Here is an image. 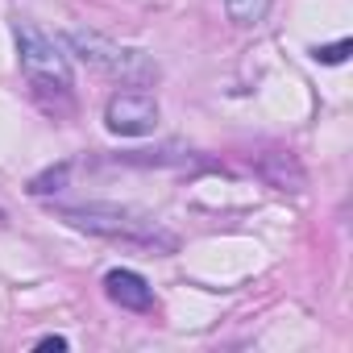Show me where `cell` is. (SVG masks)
Here are the masks:
<instances>
[{
  "mask_svg": "<svg viewBox=\"0 0 353 353\" xmlns=\"http://www.w3.org/2000/svg\"><path fill=\"white\" fill-rule=\"evenodd\" d=\"M63 221L83 229V233H96V237H108V241H125V245H141V250H154V254H170L174 250V237L162 233L154 221H141V216H129V212H117V208H67Z\"/></svg>",
  "mask_w": 353,
  "mask_h": 353,
  "instance_id": "6da1fadb",
  "label": "cell"
},
{
  "mask_svg": "<svg viewBox=\"0 0 353 353\" xmlns=\"http://www.w3.org/2000/svg\"><path fill=\"white\" fill-rule=\"evenodd\" d=\"M104 125L121 137H145L158 125V104L145 92H117L104 108Z\"/></svg>",
  "mask_w": 353,
  "mask_h": 353,
  "instance_id": "277c9868",
  "label": "cell"
},
{
  "mask_svg": "<svg viewBox=\"0 0 353 353\" xmlns=\"http://www.w3.org/2000/svg\"><path fill=\"white\" fill-rule=\"evenodd\" d=\"M67 174H71V166H67V162H59V166L42 170L38 179H30V196H54V192H63V188H67Z\"/></svg>",
  "mask_w": 353,
  "mask_h": 353,
  "instance_id": "52a82bcc",
  "label": "cell"
},
{
  "mask_svg": "<svg viewBox=\"0 0 353 353\" xmlns=\"http://www.w3.org/2000/svg\"><path fill=\"white\" fill-rule=\"evenodd\" d=\"M17 54H21V71L30 75L34 88H54V92H67L71 88V67L63 59V50L54 46V38H46L38 26L30 21H17Z\"/></svg>",
  "mask_w": 353,
  "mask_h": 353,
  "instance_id": "3957f363",
  "label": "cell"
},
{
  "mask_svg": "<svg viewBox=\"0 0 353 353\" xmlns=\"http://www.w3.org/2000/svg\"><path fill=\"white\" fill-rule=\"evenodd\" d=\"M270 9V0H225V13L233 26H258Z\"/></svg>",
  "mask_w": 353,
  "mask_h": 353,
  "instance_id": "8992f818",
  "label": "cell"
},
{
  "mask_svg": "<svg viewBox=\"0 0 353 353\" xmlns=\"http://www.w3.org/2000/svg\"><path fill=\"white\" fill-rule=\"evenodd\" d=\"M34 349H42V353H46V349H67V341H63V336H42Z\"/></svg>",
  "mask_w": 353,
  "mask_h": 353,
  "instance_id": "9c48e42d",
  "label": "cell"
},
{
  "mask_svg": "<svg viewBox=\"0 0 353 353\" xmlns=\"http://www.w3.org/2000/svg\"><path fill=\"white\" fill-rule=\"evenodd\" d=\"M67 46L79 54V63H88V67H96L112 79H125V83H150L158 75V67L141 50L121 46V42H112L104 34H92V30H67Z\"/></svg>",
  "mask_w": 353,
  "mask_h": 353,
  "instance_id": "7a4b0ae2",
  "label": "cell"
},
{
  "mask_svg": "<svg viewBox=\"0 0 353 353\" xmlns=\"http://www.w3.org/2000/svg\"><path fill=\"white\" fill-rule=\"evenodd\" d=\"M104 291L125 312H150L154 307V287L141 274H133V270H108L104 274Z\"/></svg>",
  "mask_w": 353,
  "mask_h": 353,
  "instance_id": "5b68a950",
  "label": "cell"
},
{
  "mask_svg": "<svg viewBox=\"0 0 353 353\" xmlns=\"http://www.w3.org/2000/svg\"><path fill=\"white\" fill-rule=\"evenodd\" d=\"M349 50H353V42H349V38H341V42H332V46H316V50H312V59H316V63L336 67V63H345V59H349Z\"/></svg>",
  "mask_w": 353,
  "mask_h": 353,
  "instance_id": "ba28073f",
  "label": "cell"
}]
</instances>
